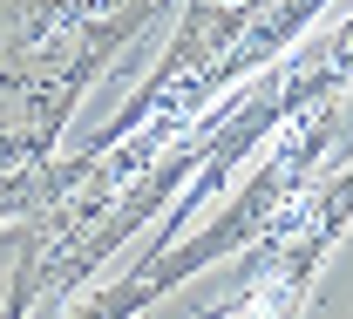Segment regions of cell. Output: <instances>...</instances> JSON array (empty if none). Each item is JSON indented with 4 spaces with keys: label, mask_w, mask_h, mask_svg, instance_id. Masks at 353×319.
Instances as JSON below:
<instances>
[{
    "label": "cell",
    "mask_w": 353,
    "mask_h": 319,
    "mask_svg": "<svg viewBox=\"0 0 353 319\" xmlns=\"http://www.w3.org/2000/svg\"><path fill=\"white\" fill-rule=\"evenodd\" d=\"M340 136V123H333V109H312V116H299V123H285V143H279V156L265 163L259 177L245 183V197L224 211L211 231H197L190 245H176V251H157V258H143L123 285H109L102 299H88L75 319H136L163 285H176V278H190L197 265H211V258H231V251H245L252 238H265V231L279 225L292 204H299V190H306L312 163L326 156V143Z\"/></svg>",
    "instance_id": "cell-1"
},
{
    "label": "cell",
    "mask_w": 353,
    "mask_h": 319,
    "mask_svg": "<svg viewBox=\"0 0 353 319\" xmlns=\"http://www.w3.org/2000/svg\"><path fill=\"white\" fill-rule=\"evenodd\" d=\"M218 7H238V0H218Z\"/></svg>",
    "instance_id": "cell-2"
}]
</instances>
